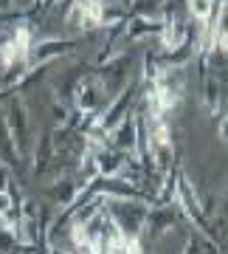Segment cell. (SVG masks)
Masks as SVG:
<instances>
[{"mask_svg": "<svg viewBox=\"0 0 228 254\" xmlns=\"http://www.w3.org/2000/svg\"><path fill=\"white\" fill-rule=\"evenodd\" d=\"M211 6H214L211 0H189V9H192V14L200 20V23H206V20L211 17Z\"/></svg>", "mask_w": 228, "mask_h": 254, "instance_id": "cell-1", "label": "cell"}, {"mask_svg": "<svg viewBox=\"0 0 228 254\" xmlns=\"http://www.w3.org/2000/svg\"><path fill=\"white\" fill-rule=\"evenodd\" d=\"M217 46L223 51H228V31H217Z\"/></svg>", "mask_w": 228, "mask_h": 254, "instance_id": "cell-2", "label": "cell"}]
</instances>
